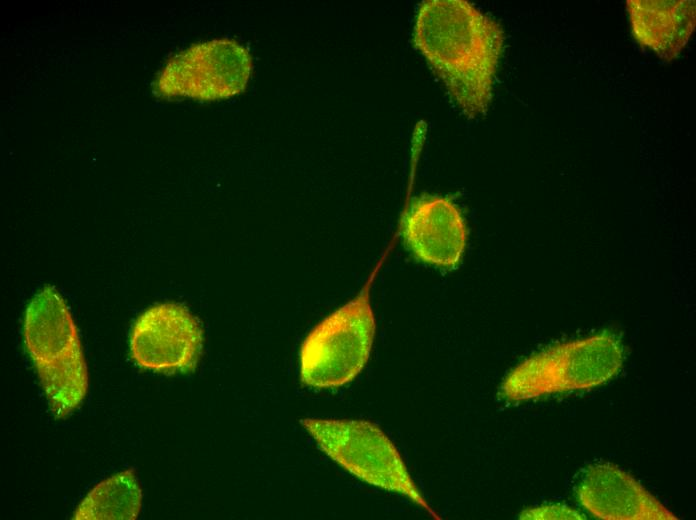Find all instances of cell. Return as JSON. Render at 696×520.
<instances>
[{
    "label": "cell",
    "mask_w": 696,
    "mask_h": 520,
    "mask_svg": "<svg viewBox=\"0 0 696 520\" xmlns=\"http://www.w3.org/2000/svg\"><path fill=\"white\" fill-rule=\"evenodd\" d=\"M413 42L466 116L487 111L504 42L498 22L465 0H427Z\"/></svg>",
    "instance_id": "6da1fadb"
},
{
    "label": "cell",
    "mask_w": 696,
    "mask_h": 520,
    "mask_svg": "<svg viewBox=\"0 0 696 520\" xmlns=\"http://www.w3.org/2000/svg\"><path fill=\"white\" fill-rule=\"evenodd\" d=\"M23 340L50 411L68 416L86 396L88 370L70 309L54 287H43L27 305Z\"/></svg>",
    "instance_id": "7a4b0ae2"
},
{
    "label": "cell",
    "mask_w": 696,
    "mask_h": 520,
    "mask_svg": "<svg viewBox=\"0 0 696 520\" xmlns=\"http://www.w3.org/2000/svg\"><path fill=\"white\" fill-rule=\"evenodd\" d=\"M624 359V346L611 331L560 343L517 365L500 386L512 401L554 393L586 390L614 377Z\"/></svg>",
    "instance_id": "3957f363"
},
{
    "label": "cell",
    "mask_w": 696,
    "mask_h": 520,
    "mask_svg": "<svg viewBox=\"0 0 696 520\" xmlns=\"http://www.w3.org/2000/svg\"><path fill=\"white\" fill-rule=\"evenodd\" d=\"M386 253L355 298L320 321L299 351L300 379L314 388H336L352 381L366 365L375 336L370 291Z\"/></svg>",
    "instance_id": "277c9868"
},
{
    "label": "cell",
    "mask_w": 696,
    "mask_h": 520,
    "mask_svg": "<svg viewBox=\"0 0 696 520\" xmlns=\"http://www.w3.org/2000/svg\"><path fill=\"white\" fill-rule=\"evenodd\" d=\"M300 423L318 447L358 479L405 496L441 519L420 493L394 443L364 420L304 418Z\"/></svg>",
    "instance_id": "5b68a950"
},
{
    "label": "cell",
    "mask_w": 696,
    "mask_h": 520,
    "mask_svg": "<svg viewBox=\"0 0 696 520\" xmlns=\"http://www.w3.org/2000/svg\"><path fill=\"white\" fill-rule=\"evenodd\" d=\"M251 69V56L243 46L214 39L172 57L153 83V92L165 98L227 99L245 89Z\"/></svg>",
    "instance_id": "8992f818"
},
{
    "label": "cell",
    "mask_w": 696,
    "mask_h": 520,
    "mask_svg": "<svg viewBox=\"0 0 696 520\" xmlns=\"http://www.w3.org/2000/svg\"><path fill=\"white\" fill-rule=\"evenodd\" d=\"M203 348L199 320L180 303L151 306L134 322L129 339L130 356L139 367L172 374L193 371Z\"/></svg>",
    "instance_id": "52a82bcc"
},
{
    "label": "cell",
    "mask_w": 696,
    "mask_h": 520,
    "mask_svg": "<svg viewBox=\"0 0 696 520\" xmlns=\"http://www.w3.org/2000/svg\"><path fill=\"white\" fill-rule=\"evenodd\" d=\"M576 494L590 514L604 520L679 519L630 474L611 463L587 467Z\"/></svg>",
    "instance_id": "ba28073f"
},
{
    "label": "cell",
    "mask_w": 696,
    "mask_h": 520,
    "mask_svg": "<svg viewBox=\"0 0 696 520\" xmlns=\"http://www.w3.org/2000/svg\"><path fill=\"white\" fill-rule=\"evenodd\" d=\"M402 236L419 260L446 269L458 266L467 243L460 210L441 196H424L412 204L402 220Z\"/></svg>",
    "instance_id": "9c48e42d"
},
{
    "label": "cell",
    "mask_w": 696,
    "mask_h": 520,
    "mask_svg": "<svg viewBox=\"0 0 696 520\" xmlns=\"http://www.w3.org/2000/svg\"><path fill=\"white\" fill-rule=\"evenodd\" d=\"M627 10L635 39L666 61L678 56L695 28V1L628 0Z\"/></svg>",
    "instance_id": "30bf717a"
},
{
    "label": "cell",
    "mask_w": 696,
    "mask_h": 520,
    "mask_svg": "<svg viewBox=\"0 0 696 520\" xmlns=\"http://www.w3.org/2000/svg\"><path fill=\"white\" fill-rule=\"evenodd\" d=\"M142 491L133 469L118 472L96 484L77 506L74 520H135Z\"/></svg>",
    "instance_id": "8fae6325"
},
{
    "label": "cell",
    "mask_w": 696,
    "mask_h": 520,
    "mask_svg": "<svg viewBox=\"0 0 696 520\" xmlns=\"http://www.w3.org/2000/svg\"><path fill=\"white\" fill-rule=\"evenodd\" d=\"M520 519H585L578 511L561 504L542 505L522 511Z\"/></svg>",
    "instance_id": "7c38bea8"
}]
</instances>
